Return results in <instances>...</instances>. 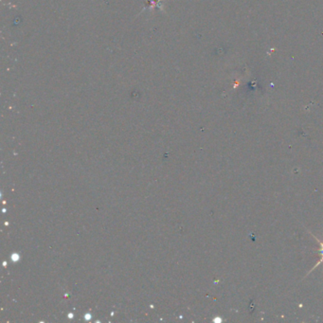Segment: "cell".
<instances>
[{"instance_id":"1","label":"cell","mask_w":323,"mask_h":323,"mask_svg":"<svg viewBox=\"0 0 323 323\" xmlns=\"http://www.w3.org/2000/svg\"><path fill=\"white\" fill-rule=\"evenodd\" d=\"M311 233V234H312V236H313L317 241V243H319V248H318V250L317 251V253H318V256H319V260H318V262L314 265V267H313V268H312L308 273H307V275H309L311 272H313L314 270H315V268H317V267L318 266V265H320V264H322L323 263V240H321V239H318L317 236H315L314 234H313V233H312V232H310Z\"/></svg>"}]
</instances>
